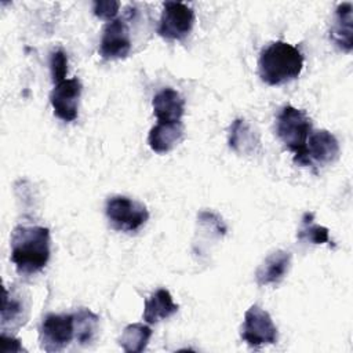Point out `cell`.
<instances>
[{
	"label": "cell",
	"mask_w": 353,
	"mask_h": 353,
	"mask_svg": "<svg viewBox=\"0 0 353 353\" xmlns=\"http://www.w3.org/2000/svg\"><path fill=\"white\" fill-rule=\"evenodd\" d=\"M11 261L19 274L43 270L50 259V230L44 226H17L12 230Z\"/></svg>",
	"instance_id": "1"
},
{
	"label": "cell",
	"mask_w": 353,
	"mask_h": 353,
	"mask_svg": "<svg viewBox=\"0 0 353 353\" xmlns=\"http://www.w3.org/2000/svg\"><path fill=\"white\" fill-rule=\"evenodd\" d=\"M303 69L302 52L281 40L262 48L258 59V72L263 83L280 85L295 80Z\"/></svg>",
	"instance_id": "2"
},
{
	"label": "cell",
	"mask_w": 353,
	"mask_h": 353,
	"mask_svg": "<svg viewBox=\"0 0 353 353\" xmlns=\"http://www.w3.org/2000/svg\"><path fill=\"white\" fill-rule=\"evenodd\" d=\"M312 132V121L309 116L291 105L284 106L277 114L276 134L285 148L294 153V161L307 167L306 142Z\"/></svg>",
	"instance_id": "3"
},
{
	"label": "cell",
	"mask_w": 353,
	"mask_h": 353,
	"mask_svg": "<svg viewBox=\"0 0 353 353\" xmlns=\"http://www.w3.org/2000/svg\"><path fill=\"white\" fill-rule=\"evenodd\" d=\"M105 214L113 229L120 232H137L149 219L148 208L125 196H113L106 201Z\"/></svg>",
	"instance_id": "4"
},
{
	"label": "cell",
	"mask_w": 353,
	"mask_h": 353,
	"mask_svg": "<svg viewBox=\"0 0 353 353\" xmlns=\"http://www.w3.org/2000/svg\"><path fill=\"white\" fill-rule=\"evenodd\" d=\"M241 338L251 347L273 345L277 342V327L265 309L252 305L244 314Z\"/></svg>",
	"instance_id": "5"
},
{
	"label": "cell",
	"mask_w": 353,
	"mask_h": 353,
	"mask_svg": "<svg viewBox=\"0 0 353 353\" xmlns=\"http://www.w3.org/2000/svg\"><path fill=\"white\" fill-rule=\"evenodd\" d=\"M194 23V11L185 3L165 1L157 28L159 36L167 40L185 39Z\"/></svg>",
	"instance_id": "6"
},
{
	"label": "cell",
	"mask_w": 353,
	"mask_h": 353,
	"mask_svg": "<svg viewBox=\"0 0 353 353\" xmlns=\"http://www.w3.org/2000/svg\"><path fill=\"white\" fill-rule=\"evenodd\" d=\"M74 338V316L50 313L40 327V345L44 352L52 353L65 349Z\"/></svg>",
	"instance_id": "7"
},
{
	"label": "cell",
	"mask_w": 353,
	"mask_h": 353,
	"mask_svg": "<svg viewBox=\"0 0 353 353\" xmlns=\"http://www.w3.org/2000/svg\"><path fill=\"white\" fill-rule=\"evenodd\" d=\"M81 88V83L77 77L65 79L55 84L50 94V102L54 109V114L58 119L66 123L74 121L77 119Z\"/></svg>",
	"instance_id": "8"
},
{
	"label": "cell",
	"mask_w": 353,
	"mask_h": 353,
	"mask_svg": "<svg viewBox=\"0 0 353 353\" xmlns=\"http://www.w3.org/2000/svg\"><path fill=\"white\" fill-rule=\"evenodd\" d=\"M131 51V39L130 30L124 19L114 18L113 21L108 22L101 44H99V54L103 59H123Z\"/></svg>",
	"instance_id": "9"
},
{
	"label": "cell",
	"mask_w": 353,
	"mask_h": 353,
	"mask_svg": "<svg viewBox=\"0 0 353 353\" xmlns=\"http://www.w3.org/2000/svg\"><path fill=\"white\" fill-rule=\"evenodd\" d=\"M339 156V143L327 130L312 131L306 142V159L309 165L330 164Z\"/></svg>",
	"instance_id": "10"
},
{
	"label": "cell",
	"mask_w": 353,
	"mask_h": 353,
	"mask_svg": "<svg viewBox=\"0 0 353 353\" xmlns=\"http://www.w3.org/2000/svg\"><path fill=\"white\" fill-rule=\"evenodd\" d=\"M228 143L233 152L244 156H255L262 149L258 131L244 119H236L232 123Z\"/></svg>",
	"instance_id": "11"
},
{
	"label": "cell",
	"mask_w": 353,
	"mask_h": 353,
	"mask_svg": "<svg viewBox=\"0 0 353 353\" xmlns=\"http://www.w3.org/2000/svg\"><path fill=\"white\" fill-rule=\"evenodd\" d=\"M183 137L182 121H157L148 135V143L156 153L172 150Z\"/></svg>",
	"instance_id": "12"
},
{
	"label": "cell",
	"mask_w": 353,
	"mask_h": 353,
	"mask_svg": "<svg viewBox=\"0 0 353 353\" xmlns=\"http://www.w3.org/2000/svg\"><path fill=\"white\" fill-rule=\"evenodd\" d=\"M291 265V254L284 250L272 252L258 266L255 272V280L258 285H269L280 283L287 274Z\"/></svg>",
	"instance_id": "13"
},
{
	"label": "cell",
	"mask_w": 353,
	"mask_h": 353,
	"mask_svg": "<svg viewBox=\"0 0 353 353\" xmlns=\"http://www.w3.org/2000/svg\"><path fill=\"white\" fill-rule=\"evenodd\" d=\"M153 113L157 121H181L185 112V101L172 88H163L153 97Z\"/></svg>",
	"instance_id": "14"
},
{
	"label": "cell",
	"mask_w": 353,
	"mask_h": 353,
	"mask_svg": "<svg viewBox=\"0 0 353 353\" xmlns=\"http://www.w3.org/2000/svg\"><path fill=\"white\" fill-rule=\"evenodd\" d=\"M352 3H342L335 10L334 23L331 28V39L336 44L338 48H341L345 52H350L353 47V39H352Z\"/></svg>",
	"instance_id": "15"
},
{
	"label": "cell",
	"mask_w": 353,
	"mask_h": 353,
	"mask_svg": "<svg viewBox=\"0 0 353 353\" xmlns=\"http://www.w3.org/2000/svg\"><path fill=\"white\" fill-rule=\"evenodd\" d=\"M178 309L179 306L174 302L170 291L160 288L145 301L143 320L148 324H154L160 320L171 317L178 312Z\"/></svg>",
	"instance_id": "16"
},
{
	"label": "cell",
	"mask_w": 353,
	"mask_h": 353,
	"mask_svg": "<svg viewBox=\"0 0 353 353\" xmlns=\"http://www.w3.org/2000/svg\"><path fill=\"white\" fill-rule=\"evenodd\" d=\"M150 336H152L150 327L141 323L128 324L119 338V345L124 352L139 353L146 349Z\"/></svg>",
	"instance_id": "17"
},
{
	"label": "cell",
	"mask_w": 353,
	"mask_h": 353,
	"mask_svg": "<svg viewBox=\"0 0 353 353\" xmlns=\"http://www.w3.org/2000/svg\"><path fill=\"white\" fill-rule=\"evenodd\" d=\"M26 305L22 296L6 288L4 290V299H3V309H1V327L6 328L7 324L11 327H19L26 320Z\"/></svg>",
	"instance_id": "18"
},
{
	"label": "cell",
	"mask_w": 353,
	"mask_h": 353,
	"mask_svg": "<svg viewBox=\"0 0 353 353\" xmlns=\"http://www.w3.org/2000/svg\"><path fill=\"white\" fill-rule=\"evenodd\" d=\"M74 338L83 346L91 343L98 331L99 317L87 307H79L74 313Z\"/></svg>",
	"instance_id": "19"
},
{
	"label": "cell",
	"mask_w": 353,
	"mask_h": 353,
	"mask_svg": "<svg viewBox=\"0 0 353 353\" xmlns=\"http://www.w3.org/2000/svg\"><path fill=\"white\" fill-rule=\"evenodd\" d=\"M314 215L312 212H306L302 218V228L298 230V239L305 240L312 244H323L331 243L328 229L321 225L313 223Z\"/></svg>",
	"instance_id": "20"
},
{
	"label": "cell",
	"mask_w": 353,
	"mask_h": 353,
	"mask_svg": "<svg viewBox=\"0 0 353 353\" xmlns=\"http://www.w3.org/2000/svg\"><path fill=\"white\" fill-rule=\"evenodd\" d=\"M50 69L52 81L57 84L62 80H65L68 73V57L63 50H55L50 55Z\"/></svg>",
	"instance_id": "21"
},
{
	"label": "cell",
	"mask_w": 353,
	"mask_h": 353,
	"mask_svg": "<svg viewBox=\"0 0 353 353\" xmlns=\"http://www.w3.org/2000/svg\"><path fill=\"white\" fill-rule=\"evenodd\" d=\"M119 8H120V3L114 0H105V1L97 0L92 3V11L95 17L105 19L108 22L114 19V17L119 12Z\"/></svg>",
	"instance_id": "22"
},
{
	"label": "cell",
	"mask_w": 353,
	"mask_h": 353,
	"mask_svg": "<svg viewBox=\"0 0 353 353\" xmlns=\"http://www.w3.org/2000/svg\"><path fill=\"white\" fill-rule=\"evenodd\" d=\"M1 341H3V350L6 353H8V352H22L23 350L21 342L18 339H14L12 336H7L6 334H3Z\"/></svg>",
	"instance_id": "23"
}]
</instances>
